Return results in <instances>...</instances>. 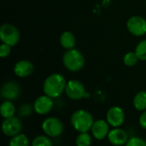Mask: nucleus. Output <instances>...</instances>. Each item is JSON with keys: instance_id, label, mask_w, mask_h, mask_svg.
Masks as SVG:
<instances>
[{"instance_id": "obj_1", "label": "nucleus", "mask_w": 146, "mask_h": 146, "mask_svg": "<svg viewBox=\"0 0 146 146\" xmlns=\"http://www.w3.org/2000/svg\"><path fill=\"white\" fill-rule=\"evenodd\" d=\"M67 80L61 74H52L49 75L44 81L43 92L44 94L55 99L65 92Z\"/></svg>"}, {"instance_id": "obj_2", "label": "nucleus", "mask_w": 146, "mask_h": 146, "mask_svg": "<svg viewBox=\"0 0 146 146\" xmlns=\"http://www.w3.org/2000/svg\"><path fill=\"white\" fill-rule=\"evenodd\" d=\"M92 115L86 110H78L74 111L71 117L70 122L73 128L80 133H89L94 124Z\"/></svg>"}, {"instance_id": "obj_3", "label": "nucleus", "mask_w": 146, "mask_h": 146, "mask_svg": "<svg viewBox=\"0 0 146 146\" xmlns=\"http://www.w3.org/2000/svg\"><path fill=\"white\" fill-rule=\"evenodd\" d=\"M64 67L70 72H78L84 68L85 57L80 51L76 49L68 50L62 57Z\"/></svg>"}, {"instance_id": "obj_4", "label": "nucleus", "mask_w": 146, "mask_h": 146, "mask_svg": "<svg viewBox=\"0 0 146 146\" xmlns=\"http://www.w3.org/2000/svg\"><path fill=\"white\" fill-rule=\"evenodd\" d=\"M43 133L50 138H57L63 133L64 126L62 121L55 116H50L44 120L41 125Z\"/></svg>"}, {"instance_id": "obj_5", "label": "nucleus", "mask_w": 146, "mask_h": 146, "mask_svg": "<svg viewBox=\"0 0 146 146\" xmlns=\"http://www.w3.org/2000/svg\"><path fill=\"white\" fill-rule=\"evenodd\" d=\"M0 38L3 44L12 47L19 42L20 33L15 26L6 23L0 27Z\"/></svg>"}, {"instance_id": "obj_6", "label": "nucleus", "mask_w": 146, "mask_h": 146, "mask_svg": "<svg viewBox=\"0 0 146 146\" xmlns=\"http://www.w3.org/2000/svg\"><path fill=\"white\" fill-rule=\"evenodd\" d=\"M86 88L80 81L76 80H70L67 82L65 94L69 99L74 101L81 100L86 97Z\"/></svg>"}, {"instance_id": "obj_7", "label": "nucleus", "mask_w": 146, "mask_h": 146, "mask_svg": "<svg viewBox=\"0 0 146 146\" xmlns=\"http://www.w3.org/2000/svg\"><path fill=\"white\" fill-rule=\"evenodd\" d=\"M2 132L3 133L9 138H12L19 133H21L22 129V123L19 117L13 116L10 118L4 119L2 122Z\"/></svg>"}, {"instance_id": "obj_8", "label": "nucleus", "mask_w": 146, "mask_h": 146, "mask_svg": "<svg viewBox=\"0 0 146 146\" xmlns=\"http://www.w3.org/2000/svg\"><path fill=\"white\" fill-rule=\"evenodd\" d=\"M33 106L36 114L39 115H45L52 110L54 107V100L49 96L44 94L36 98Z\"/></svg>"}, {"instance_id": "obj_9", "label": "nucleus", "mask_w": 146, "mask_h": 146, "mask_svg": "<svg viewBox=\"0 0 146 146\" xmlns=\"http://www.w3.org/2000/svg\"><path fill=\"white\" fill-rule=\"evenodd\" d=\"M106 121L113 128L120 127L125 121V112L119 106H112L106 114Z\"/></svg>"}, {"instance_id": "obj_10", "label": "nucleus", "mask_w": 146, "mask_h": 146, "mask_svg": "<svg viewBox=\"0 0 146 146\" xmlns=\"http://www.w3.org/2000/svg\"><path fill=\"white\" fill-rule=\"evenodd\" d=\"M127 27L133 35L143 36L146 34V20L141 16H132L127 22Z\"/></svg>"}, {"instance_id": "obj_11", "label": "nucleus", "mask_w": 146, "mask_h": 146, "mask_svg": "<svg viewBox=\"0 0 146 146\" xmlns=\"http://www.w3.org/2000/svg\"><path fill=\"white\" fill-rule=\"evenodd\" d=\"M21 95V87L15 81L5 82L1 89V97L4 100L14 101L16 100Z\"/></svg>"}, {"instance_id": "obj_12", "label": "nucleus", "mask_w": 146, "mask_h": 146, "mask_svg": "<svg viewBox=\"0 0 146 146\" xmlns=\"http://www.w3.org/2000/svg\"><path fill=\"white\" fill-rule=\"evenodd\" d=\"M110 126L106 120L98 119L95 121L91 130L93 138L97 140H103L107 138L110 131Z\"/></svg>"}, {"instance_id": "obj_13", "label": "nucleus", "mask_w": 146, "mask_h": 146, "mask_svg": "<svg viewBox=\"0 0 146 146\" xmlns=\"http://www.w3.org/2000/svg\"><path fill=\"white\" fill-rule=\"evenodd\" d=\"M107 139L109 142L114 146L126 145L127 140L129 139L127 132L121 127H115L111 129Z\"/></svg>"}, {"instance_id": "obj_14", "label": "nucleus", "mask_w": 146, "mask_h": 146, "mask_svg": "<svg viewBox=\"0 0 146 146\" xmlns=\"http://www.w3.org/2000/svg\"><path fill=\"white\" fill-rule=\"evenodd\" d=\"M34 70L33 64L27 60H21L17 62L14 67V73L17 77L26 78L30 76Z\"/></svg>"}, {"instance_id": "obj_15", "label": "nucleus", "mask_w": 146, "mask_h": 146, "mask_svg": "<svg viewBox=\"0 0 146 146\" xmlns=\"http://www.w3.org/2000/svg\"><path fill=\"white\" fill-rule=\"evenodd\" d=\"M60 44L67 50L74 49L76 44V39L74 35L68 31L63 32L60 36Z\"/></svg>"}, {"instance_id": "obj_16", "label": "nucleus", "mask_w": 146, "mask_h": 146, "mask_svg": "<svg viewBox=\"0 0 146 146\" xmlns=\"http://www.w3.org/2000/svg\"><path fill=\"white\" fill-rule=\"evenodd\" d=\"M15 111H16V109L14 104L12 103V101L4 100L0 106V114L3 119L15 116Z\"/></svg>"}, {"instance_id": "obj_17", "label": "nucleus", "mask_w": 146, "mask_h": 146, "mask_svg": "<svg viewBox=\"0 0 146 146\" xmlns=\"http://www.w3.org/2000/svg\"><path fill=\"white\" fill-rule=\"evenodd\" d=\"M133 107L138 111L146 110V91L139 92L133 98Z\"/></svg>"}, {"instance_id": "obj_18", "label": "nucleus", "mask_w": 146, "mask_h": 146, "mask_svg": "<svg viewBox=\"0 0 146 146\" xmlns=\"http://www.w3.org/2000/svg\"><path fill=\"white\" fill-rule=\"evenodd\" d=\"M9 146H30L29 139L26 134L19 133L10 138Z\"/></svg>"}, {"instance_id": "obj_19", "label": "nucleus", "mask_w": 146, "mask_h": 146, "mask_svg": "<svg viewBox=\"0 0 146 146\" xmlns=\"http://www.w3.org/2000/svg\"><path fill=\"white\" fill-rule=\"evenodd\" d=\"M92 143V138L89 133H80L75 139L76 146H91Z\"/></svg>"}, {"instance_id": "obj_20", "label": "nucleus", "mask_w": 146, "mask_h": 146, "mask_svg": "<svg viewBox=\"0 0 146 146\" xmlns=\"http://www.w3.org/2000/svg\"><path fill=\"white\" fill-rule=\"evenodd\" d=\"M31 146H53V144L50 137L44 134L35 137L31 143Z\"/></svg>"}, {"instance_id": "obj_21", "label": "nucleus", "mask_w": 146, "mask_h": 146, "mask_svg": "<svg viewBox=\"0 0 146 146\" xmlns=\"http://www.w3.org/2000/svg\"><path fill=\"white\" fill-rule=\"evenodd\" d=\"M139 57L137 56V54L133 51L131 52H127L124 57H123V62L126 66L127 67H133L134 66L135 64H137V62H139Z\"/></svg>"}, {"instance_id": "obj_22", "label": "nucleus", "mask_w": 146, "mask_h": 146, "mask_svg": "<svg viewBox=\"0 0 146 146\" xmlns=\"http://www.w3.org/2000/svg\"><path fill=\"white\" fill-rule=\"evenodd\" d=\"M135 53L139 60L146 61V39L140 41L137 44L135 48Z\"/></svg>"}, {"instance_id": "obj_23", "label": "nucleus", "mask_w": 146, "mask_h": 146, "mask_svg": "<svg viewBox=\"0 0 146 146\" xmlns=\"http://www.w3.org/2000/svg\"><path fill=\"white\" fill-rule=\"evenodd\" d=\"M33 110H34L33 106L30 105L29 104H24L20 107V109L18 110V113H19V115L21 116L26 117V116H29Z\"/></svg>"}, {"instance_id": "obj_24", "label": "nucleus", "mask_w": 146, "mask_h": 146, "mask_svg": "<svg viewBox=\"0 0 146 146\" xmlns=\"http://www.w3.org/2000/svg\"><path fill=\"white\" fill-rule=\"evenodd\" d=\"M125 146H146L145 140L139 137H132L127 140Z\"/></svg>"}, {"instance_id": "obj_25", "label": "nucleus", "mask_w": 146, "mask_h": 146, "mask_svg": "<svg viewBox=\"0 0 146 146\" xmlns=\"http://www.w3.org/2000/svg\"><path fill=\"white\" fill-rule=\"evenodd\" d=\"M11 52V46L6 44H2L0 45V56L2 58L7 57Z\"/></svg>"}, {"instance_id": "obj_26", "label": "nucleus", "mask_w": 146, "mask_h": 146, "mask_svg": "<svg viewBox=\"0 0 146 146\" xmlns=\"http://www.w3.org/2000/svg\"><path fill=\"white\" fill-rule=\"evenodd\" d=\"M139 124L141 127V128L146 130V110L143 111L139 118Z\"/></svg>"}, {"instance_id": "obj_27", "label": "nucleus", "mask_w": 146, "mask_h": 146, "mask_svg": "<svg viewBox=\"0 0 146 146\" xmlns=\"http://www.w3.org/2000/svg\"><path fill=\"white\" fill-rule=\"evenodd\" d=\"M145 145H146V139H145Z\"/></svg>"}]
</instances>
